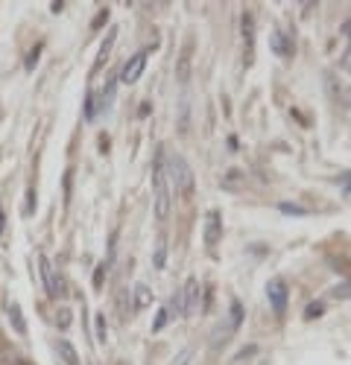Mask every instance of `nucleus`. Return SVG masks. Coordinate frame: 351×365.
Wrapping results in <instances>:
<instances>
[{
    "instance_id": "obj_5",
    "label": "nucleus",
    "mask_w": 351,
    "mask_h": 365,
    "mask_svg": "<svg viewBox=\"0 0 351 365\" xmlns=\"http://www.w3.org/2000/svg\"><path fill=\"white\" fill-rule=\"evenodd\" d=\"M146 56H150V50H141V53H135L129 62L123 65V71H121V79L117 82H123V85H135L141 76H143V71H146Z\"/></svg>"
},
{
    "instance_id": "obj_20",
    "label": "nucleus",
    "mask_w": 351,
    "mask_h": 365,
    "mask_svg": "<svg viewBox=\"0 0 351 365\" xmlns=\"http://www.w3.org/2000/svg\"><path fill=\"white\" fill-rule=\"evenodd\" d=\"M164 257H167V246H164V240H158V246H156V269H164Z\"/></svg>"
},
{
    "instance_id": "obj_15",
    "label": "nucleus",
    "mask_w": 351,
    "mask_h": 365,
    "mask_svg": "<svg viewBox=\"0 0 351 365\" xmlns=\"http://www.w3.org/2000/svg\"><path fill=\"white\" fill-rule=\"evenodd\" d=\"M240 324H243V304L238 298H231V322H228V330L234 333Z\"/></svg>"
},
{
    "instance_id": "obj_29",
    "label": "nucleus",
    "mask_w": 351,
    "mask_h": 365,
    "mask_svg": "<svg viewBox=\"0 0 351 365\" xmlns=\"http://www.w3.org/2000/svg\"><path fill=\"white\" fill-rule=\"evenodd\" d=\"M18 365H26V362H18Z\"/></svg>"
},
{
    "instance_id": "obj_12",
    "label": "nucleus",
    "mask_w": 351,
    "mask_h": 365,
    "mask_svg": "<svg viewBox=\"0 0 351 365\" xmlns=\"http://www.w3.org/2000/svg\"><path fill=\"white\" fill-rule=\"evenodd\" d=\"M56 351H58V356H62L65 365H82L76 348L71 345V339H58V342H56Z\"/></svg>"
},
{
    "instance_id": "obj_26",
    "label": "nucleus",
    "mask_w": 351,
    "mask_h": 365,
    "mask_svg": "<svg viewBox=\"0 0 351 365\" xmlns=\"http://www.w3.org/2000/svg\"><path fill=\"white\" fill-rule=\"evenodd\" d=\"M71 187H73V170L65 173V202H71Z\"/></svg>"
},
{
    "instance_id": "obj_27",
    "label": "nucleus",
    "mask_w": 351,
    "mask_h": 365,
    "mask_svg": "<svg viewBox=\"0 0 351 365\" xmlns=\"http://www.w3.org/2000/svg\"><path fill=\"white\" fill-rule=\"evenodd\" d=\"M106 21H108V6H106V9H100V15L94 18V24H91V26H94V29H100Z\"/></svg>"
},
{
    "instance_id": "obj_13",
    "label": "nucleus",
    "mask_w": 351,
    "mask_h": 365,
    "mask_svg": "<svg viewBox=\"0 0 351 365\" xmlns=\"http://www.w3.org/2000/svg\"><path fill=\"white\" fill-rule=\"evenodd\" d=\"M6 313H9V322H12L18 336H26V322H24V313H21V304L18 301H9V310Z\"/></svg>"
},
{
    "instance_id": "obj_1",
    "label": "nucleus",
    "mask_w": 351,
    "mask_h": 365,
    "mask_svg": "<svg viewBox=\"0 0 351 365\" xmlns=\"http://www.w3.org/2000/svg\"><path fill=\"white\" fill-rule=\"evenodd\" d=\"M153 202H156V220L164 222L170 217V205H173V190H170V175H167V155L164 149L156 152V164H153Z\"/></svg>"
},
{
    "instance_id": "obj_22",
    "label": "nucleus",
    "mask_w": 351,
    "mask_h": 365,
    "mask_svg": "<svg viewBox=\"0 0 351 365\" xmlns=\"http://www.w3.org/2000/svg\"><path fill=\"white\" fill-rule=\"evenodd\" d=\"M56 324L62 327V330H68V324H71V310H65V307L58 310V313H56Z\"/></svg>"
},
{
    "instance_id": "obj_25",
    "label": "nucleus",
    "mask_w": 351,
    "mask_h": 365,
    "mask_svg": "<svg viewBox=\"0 0 351 365\" xmlns=\"http://www.w3.org/2000/svg\"><path fill=\"white\" fill-rule=\"evenodd\" d=\"M167 322H170V319H167V310H161V313H158V319L153 322V333H158V330H164V324H167Z\"/></svg>"
},
{
    "instance_id": "obj_4",
    "label": "nucleus",
    "mask_w": 351,
    "mask_h": 365,
    "mask_svg": "<svg viewBox=\"0 0 351 365\" xmlns=\"http://www.w3.org/2000/svg\"><path fill=\"white\" fill-rule=\"evenodd\" d=\"M267 298H270L273 313L281 319V316L287 313V298H290L287 281H284V278H270V284H267Z\"/></svg>"
},
{
    "instance_id": "obj_21",
    "label": "nucleus",
    "mask_w": 351,
    "mask_h": 365,
    "mask_svg": "<svg viewBox=\"0 0 351 365\" xmlns=\"http://www.w3.org/2000/svg\"><path fill=\"white\" fill-rule=\"evenodd\" d=\"M94 114H97V100H94V94H88V100H85V120H94Z\"/></svg>"
},
{
    "instance_id": "obj_16",
    "label": "nucleus",
    "mask_w": 351,
    "mask_h": 365,
    "mask_svg": "<svg viewBox=\"0 0 351 365\" xmlns=\"http://www.w3.org/2000/svg\"><path fill=\"white\" fill-rule=\"evenodd\" d=\"M111 44H114V29H111V33L106 36V41H103V47H100V56H97V65H94V71H100V68H103V62L108 58V50H111Z\"/></svg>"
},
{
    "instance_id": "obj_23",
    "label": "nucleus",
    "mask_w": 351,
    "mask_h": 365,
    "mask_svg": "<svg viewBox=\"0 0 351 365\" xmlns=\"http://www.w3.org/2000/svg\"><path fill=\"white\" fill-rule=\"evenodd\" d=\"M281 210H284V214H292V217H305V214H307L305 207H299V205H287V202L281 205Z\"/></svg>"
},
{
    "instance_id": "obj_10",
    "label": "nucleus",
    "mask_w": 351,
    "mask_h": 365,
    "mask_svg": "<svg viewBox=\"0 0 351 365\" xmlns=\"http://www.w3.org/2000/svg\"><path fill=\"white\" fill-rule=\"evenodd\" d=\"M270 47L281 56V58H292V53H296V44H292V38L290 36H284V33H273V38H270Z\"/></svg>"
},
{
    "instance_id": "obj_8",
    "label": "nucleus",
    "mask_w": 351,
    "mask_h": 365,
    "mask_svg": "<svg viewBox=\"0 0 351 365\" xmlns=\"http://www.w3.org/2000/svg\"><path fill=\"white\" fill-rule=\"evenodd\" d=\"M190 65H193V41L188 38L182 56H179V65H176V82L179 85H188L190 82Z\"/></svg>"
},
{
    "instance_id": "obj_9",
    "label": "nucleus",
    "mask_w": 351,
    "mask_h": 365,
    "mask_svg": "<svg viewBox=\"0 0 351 365\" xmlns=\"http://www.w3.org/2000/svg\"><path fill=\"white\" fill-rule=\"evenodd\" d=\"M243 41H246V68L255 58V15L243 12Z\"/></svg>"
},
{
    "instance_id": "obj_6",
    "label": "nucleus",
    "mask_w": 351,
    "mask_h": 365,
    "mask_svg": "<svg viewBox=\"0 0 351 365\" xmlns=\"http://www.w3.org/2000/svg\"><path fill=\"white\" fill-rule=\"evenodd\" d=\"M199 298H202V287L196 278H188L185 289H182V301H185V316H196L199 313Z\"/></svg>"
},
{
    "instance_id": "obj_2",
    "label": "nucleus",
    "mask_w": 351,
    "mask_h": 365,
    "mask_svg": "<svg viewBox=\"0 0 351 365\" xmlns=\"http://www.w3.org/2000/svg\"><path fill=\"white\" fill-rule=\"evenodd\" d=\"M167 175H170V185H173V193L188 199L193 193V170L190 164L182 158V155H170L167 161Z\"/></svg>"
},
{
    "instance_id": "obj_17",
    "label": "nucleus",
    "mask_w": 351,
    "mask_h": 365,
    "mask_svg": "<svg viewBox=\"0 0 351 365\" xmlns=\"http://www.w3.org/2000/svg\"><path fill=\"white\" fill-rule=\"evenodd\" d=\"M94 327H97V342H100V345H106V339H108V324H106V313H97V319H94Z\"/></svg>"
},
{
    "instance_id": "obj_7",
    "label": "nucleus",
    "mask_w": 351,
    "mask_h": 365,
    "mask_svg": "<svg viewBox=\"0 0 351 365\" xmlns=\"http://www.w3.org/2000/svg\"><path fill=\"white\" fill-rule=\"evenodd\" d=\"M223 237V222H220V210L211 207L208 217H205V246H217Z\"/></svg>"
},
{
    "instance_id": "obj_28",
    "label": "nucleus",
    "mask_w": 351,
    "mask_h": 365,
    "mask_svg": "<svg viewBox=\"0 0 351 365\" xmlns=\"http://www.w3.org/2000/svg\"><path fill=\"white\" fill-rule=\"evenodd\" d=\"M4 231H6V214L0 210V234H4Z\"/></svg>"
},
{
    "instance_id": "obj_14",
    "label": "nucleus",
    "mask_w": 351,
    "mask_h": 365,
    "mask_svg": "<svg viewBox=\"0 0 351 365\" xmlns=\"http://www.w3.org/2000/svg\"><path fill=\"white\" fill-rule=\"evenodd\" d=\"M132 298H135V310H146L153 304V292H150V287H146V284H138Z\"/></svg>"
},
{
    "instance_id": "obj_11",
    "label": "nucleus",
    "mask_w": 351,
    "mask_h": 365,
    "mask_svg": "<svg viewBox=\"0 0 351 365\" xmlns=\"http://www.w3.org/2000/svg\"><path fill=\"white\" fill-rule=\"evenodd\" d=\"M117 313H121V322H129L132 313H135V301H132V292L129 289H121L117 292Z\"/></svg>"
},
{
    "instance_id": "obj_24",
    "label": "nucleus",
    "mask_w": 351,
    "mask_h": 365,
    "mask_svg": "<svg viewBox=\"0 0 351 365\" xmlns=\"http://www.w3.org/2000/svg\"><path fill=\"white\" fill-rule=\"evenodd\" d=\"M322 310H325V307H322V304H307L305 316H307V319H319V316H322Z\"/></svg>"
},
{
    "instance_id": "obj_19",
    "label": "nucleus",
    "mask_w": 351,
    "mask_h": 365,
    "mask_svg": "<svg viewBox=\"0 0 351 365\" xmlns=\"http://www.w3.org/2000/svg\"><path fill=\"white\" fill-rule=\"evenodd\" d=\"M39 53H41V44H36L33 50H29L26 65H24V68H26V73H33V71H36V65H39Z\"/></svg>"
},
{
    "instance_id": "obj_3",
    "label": "nucleus",
    "mask_w": 351,
    "mask_h": 365,
    "mask_svg": "<svg viewBox=\"0 0 351 365\" xmlns=\"http://www.w3.org/2000/svg\"><path fill=\"white\" fill-rule=\"evenodd\" d=\"M39 266H41V278H44V289L50 298H62L65 295V281L58 275V269L53 266V260L47 255H39Z\"/></svg>"
},
{
    "instance_id": "obj_18",
    "label": "nucleus",
    "mask_w": 351,
    "mask_h": 365,
    "mask_svg": "<svg viewBox=\"0 0 351 365\" xmlns=\"http://www.w3.org/2000/svg\"><path fill=\"white\" fill-rule=\"evenodd\" d=\"M106 275H108V260L97 263V269H94V289H103V284H106Z\"/></svg>"
}]
</instances>
